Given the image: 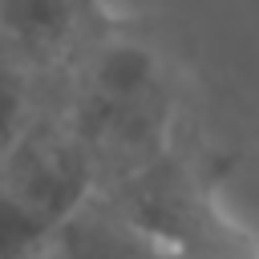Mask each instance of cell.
Instances as JSON below:
<instances>
[{
    "label": "cell",
    "mask_w": 259,
    "mask_h": 259,
    "mask_svg": "<svg viewBox=\"0 0 259 259\" xmlns=\"http://www.w3.org/2000/svg\"><path fill=\"white\" fill-rule=\"evenodd\" d=\"M162 81L158 65L142 45L130 40H105L93 49L81 89H77V117L73 130L93 150H117L142 158L146 146L162 138Z\"/></svg>",
    "instance_id": "cell-1"
},
{
    "label": "cell",
    "mask_w": 259,
    "mask_h": 259,
    "mask_svg": "<svg viewBox=\"0 0 259 259\" xmlns=\"http://www.w3.org/2000/svg\"><path fill=\"white\" fill-rule=\"evenodd\" d=\"M93 0H0V45L12 57H57L89 20Z\"/></svg>",
    "instance_id": "cell-2"
},
{
    "label": "cell",
    "mask_w": 259,
    "mask_h": 259,
    "mask_svg": "<svg viewBox=\"0 0 259 259\" xmlns=\"http://www.w3.org/2000/svg\"><path fill=\"white\" fill-rule=\"evenodd\" d=\"M28 130V85L16 57L0 53V154Z\"/></svg>",
    "instance_id": "cell-3"
}]
</instances>
